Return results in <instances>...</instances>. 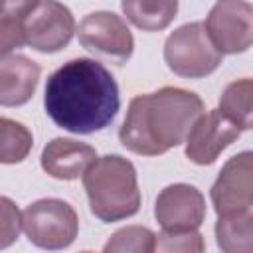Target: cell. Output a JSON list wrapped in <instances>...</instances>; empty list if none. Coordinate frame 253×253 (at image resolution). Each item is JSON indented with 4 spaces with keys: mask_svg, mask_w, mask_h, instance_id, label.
Segmentation results:
<instances>
[{
    "mask_svg": "<svg viewBox=\"0 0 253 253\" xmlns=\"http://www.w3.org/2000/svg\"><path fill=\"white\" fill-rule=\"evenodd\" d=\"M22 229L32 245L45 251H61L75 241L79 217L67 202L42 198L22 211Z\"/></svg>",
    "mask_w": 253,
    "mask_h": 253,
    "instance_id": "277c9868",
    "label": "cell"
},
{
    "mask_svg": "<svg viewBox=\"0 0 253 253\" xmlns=\"http://www.w3.org/2000/svg\"><path fill=\"white\" fill-rule=\"evenodd\" d=\"M22 231V211L8 196H0V251L12 247Z\"/></svg>",
    "mask_w": 253,
    "mask_h": 253,
    "instance_id": "44dd1931",
    "label": "cell"
},
{
    "mask_svg": "<svg viewBox=\"0 0 253 253\" xmlns=\"http://www.w3.org/2000/svg\"><path fill=\"white\" fill-rule=\"evenodd\" d=\"M154 217L162 231H198L206 219V198L192 184H170L156 198Z\"/></svg>",
    "mask_w": 253,
    "mask_h": 253,
    "instance_id": "30bf717a",
    "label": "cell"
},
{
    "mask_svg": "<svg viewBox=\"0 0 253 253\" xmlns=\"http://www.w3.org/2000/svg\"><path fill=\"white\" fill-rule=\"evenodd\" d=\"M223 55L210 42L204 22H190L176 28L164 42L168 69L186 79H202L213 73Z\"/></svg>",
    "mask_w": 253,
    "mask_h": 253,
    "instance_id": "8992f818",
    "label": "cell"
},
{
    "mask_svg": "<svg viewBox=\"0 0 253 253\" xmlns=\"http://www.w3.org/2000/svg\"><path fill=\"white\" fill-rule=\"evenodd\" d=\"M215 241L221 253H253V210L219 215L215 221Z\"/></svg>",
    "mask_w": 253,
    "mask_h": 253,
    "instance_id": "5bb4252c",
    "label": "cell"
},
{
    "mask_svg": "<svg viewBox=\"0 0 253 253\" xmlns=\"http://www.w3.org/2000/svg\"><path fill=\"white\" fill-rule=\"evenodd\" d=\"M156 233L144 225H125L105 243L103 253H152Z\"/></svg>",
    "mask_w": 253,
    "mask_h": 253,
    "instance_id": "ac0fdd59",
    "label": "cell"
},
{
    "mask_svg": "<svg viewBox=\"0 0 253 253\" xmlns=\"http://www.w3.org/2000/svg\"><path fill=\"white\" fill-rule=\"evenodd\" d=\"M241 136V130L229 123L217 109L204 111L186 136V156L198 166H210L217 156Z\"/></svg>",
    "mask_w": 253,
    "mask_h": 253,
    "instance_id": "8fae6325",
    "label": "cell"
},
{
    "mask_svg": "<svg viewBox=\"0 0 253 253\" xmlns=\"http://www.w3.org/2000/svg\"><path fill=\"white\" fill-rule=\"evenodd\" d=\"M210 196L217 217L253 210V154L249 150L231 156L223 164Z\"/></svg>",
    "mask_w": 253,
    "mask_h": 253,
    "instance_id": "9c48e42d",
    "label": "cell"
},
{
    "mask_svg": "<svg viewBox=\"0 0 253 253\" xmlns=\"http://www.w3.org/2000/svg\"><path fill=\"white\" fill-rule=\"evenodd\" d=\"M91 213L115 223L132 217L140 210V190L134 164L121 154L97 156L83 174Z\"/></svg>",
    "mask_w": 253,
    "mask_h": 253,
    "instance_id": "3957f363",
    "label": "cell"
},
{
    "mask_svg": "<svg viewBox=\"0 0 253 253\" xmlns=\"http://www.w3.org/2000/svg\"><path fill=\"white\" fill-rule=\"evenodd\" d=\"M251 97H253V81L249 77L231 81L219 97V109L217 111L229 123H233L239 130H249L253 125Z\"/></svg>",
    "mask_w": 253,
    "mask_h": 253,
    "instance_id": "2e32d148",
    "label": "cell"
},
{
    "mask_svg": "<svg viewBox=\"0 0 253 253\" xmlns=\"http://www.w3.org/2000/svg\"><path fill=\"white\" fill-rule=\"evenodd\" d=\"M26 45L42 53H55L69 45L75 34L71 10L55 0H28L20 10Z\"/></svg>",
    "mask_w": 253,
    "mask_h": 253,
    "instance_id": "5b68a950",
    "label": "cell"
},
{
    "mask_svg": "<svg viewBox=\"0 0 253 253\" xmlns=\"http://www.w3.org/2000/svg\"><path fill=\"white\" fill-rule=\"evenodd\" d=\"M202 113L204 101L198 93L182 87H160L130 99L119 140L134 154L160 156L186 140Z\"/></svg>",
    "mask_w": 253,
    "mask_h": 253,
    "instance_id": "7a4b0ae2",
    "label": "cell"
},
{
    "mask_svg": "<svg viewBox=\"0 0 253 253\" xmlns=\"http://www.w3.org/2000/svg\"><path fill=\"white\" fill-rule=\"evenodd\" d=\"M81 253H95V251H81Z\"/></svg>",
    "mask_w": 253,
    "mask_h": 253,
    "instance_id": "7402d4cb",
    "label": "cell"
},
{
    "mask_svg": "<svg viewBox=\"0 0 253 253\" xmlns=\"http://www.w3.org/2000/svg\"><path fill=\"white\" fill-rule=\"evenodd\" d=\"M43 107L59 128L93 134L115 121L121 109L119 85L101 61L75 57L47 77Z\"/></svg>",
    "mask_w": 253,
    "mask_h": 253,
    "instance_id": "6da1fadb",
    "label": "cell"
},
{
    "mask_svg": "<svg viewBox=\"0 0 253 253\" xmlns=\"http://www.w3.org/2000/svg\"><path fill=\"white\" fill-rule=\"evenodd\" d=\"M204 28L221 55L243 53L253 43V4L245 0L215 2Z\"/></svg>",
    "mask_w": 253,
    "mask_h": 253,
    "instance_id": "52a82bcc",
    "label": "cell"
},
{
    "mask_svg": "<svg viewBox=\"0 0 253 253\" xmlns=\"http://www.w3.org/2000/svg\"><path fill=\"white\" fill-rule=\"evenodd\" d=\"M97 152L91 144L75 138H53L42 150V170L55 180H77L95 162Z\"/></svg>",
    "mask_w": 253,
    "mask_h": 253,
    "instance_id": "7c38bea8",
    "label": "cell"
},
{
    "mask_svg": "<svg viewBox=\"0 0 253 253\" xmlns=\"http://www.w3.org/2000/svg\"><path fill=\"white\" fill-rule=\"evenodd\" d=\"M121 10L126 20L144 32H160L170 26L176 18L178 2L176 0H160V2H140V0H125L121 2Z\"/></svg>",
    "mask_w": 253,
    "mask_h": 253,
    "instance_id": "9a60e30c",
    "label": "cell"
},
{
    "mask_svg": "<svg viewBox=\"0 0 253 253\" xmlns=\"http://www.w3.org/2000/svg\"><path fill=\"white\" fill-rule=\"evenodd\" d=\"M79 43L101 57H107L115 63H125L134 51V38L126 22L115 12L97 10L87 14L79 28L75 30Z\"/></svg>",
    "mask_w": 253,
    "mask_h": 253,
    "instance_id": "ba28073f",
    "label": "cell"
},
{
    "mask_svg": "<svg viewBox=\"0 0 253 253\" xmlns=\"http://www.w3.org/2000/svg\"><path fill=\"white\" fill-rule=\"evenodd\" d=\"M22 4L24 2H0V57L26 43L20 24Z\"/></svg>",
    "mask_w": 253,
    "mask_h": 253,
    "instance_id": "d6986e66",
    "label": "cell"
},
{
    "mask_svg": "<svg viewBox=\"0 0 253 253\" xmlns=\"http://www.w3.org/2000/svg\"><path fill=\"white\" fill-rule=\"evenodd\" d=\"M34 146L30 128L14 119L0 117V164L24 162Z\"/></svg>",
    "mask_w": 253,
    "mask_h": 253,
    "instance_id": "e0dca14e",
    "label": "cell"
},
{
    "mask_svg": "<svg viewBox=\"0 0 253 253\" xmlns=\"http://www.w3.org/2000/svg\"><path fill=\"white\" fill-rule=\"evenodd\" d=\"M152 253H206V239L200 231H160Z\"/></svg>",
    "mask_w": 253,
    "mask_h": 253,
    "instance_id": "ffe728a7",
    "label": "cell"
},
{
    "mask_svg": "<svg viewBox=\"0 0 253 253\" xmlns=\"http://www.w3.org/2000/svg\"><path fill=\"white\" fill-rule=\"evenodd\" d=\"M42 67L22 53L0 57V107L26 105L40 83Z\"/></svg>",
    "mask_w": 253,
    "mask_h": 253,
    "instance_id": "4fadbf2b",
    "label": "cell"
}]
</instances>
